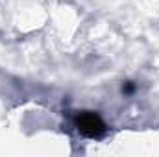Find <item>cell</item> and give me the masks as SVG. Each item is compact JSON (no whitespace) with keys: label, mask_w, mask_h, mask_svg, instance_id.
Segmentation results:
<instances>
[{"label":"cell","mask_w":159,"mask_h":157,"mask_svg":"<svg viewBox=\"0 0 159 157\" xmlns=\"http://www.w3.org/2000/svg\"><path fill=\"white\" fill-rule=\"evenodd\" d=\"M76 128L83 137H89V139H100L104 133H106V124L104 120L98 117L96 113L93 111H83L76 115Z\"/></svg>","instance_id":"obj_1"},{"label":"cell","mask_w":159,"mask_h":157,"mask_svg":"<svg viewBox=\"0 0 159 157\" xmlns=\"http://www.w3.org/2000/svg\"><path fill=\"white\" fill-rule=\"evenodd\" d=\"M122 92H124V94H133V92H135V85H133L131 81H126V83L122 85Z\"/></svg>","instance_id":"obj_2"}]
</instances>
